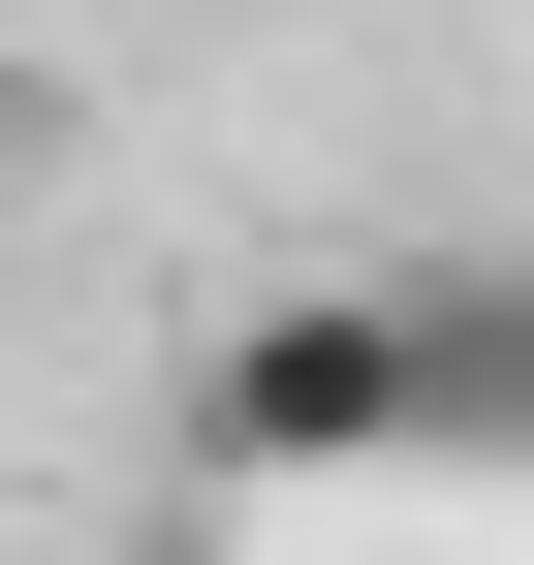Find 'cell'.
Wrapping results in <instances>:
<instances>
[{"label":"cell","instance_id":"1","mask_svg":"<svg viewBox=\"0 0 534 565\" xmlns=\"http://www.w3.org/2000/svg\"><path fill=\"white\" fill-rule=\"evenodd\" d=\"M189 503H346V471H534V252H314L189 345Z\"/></svg>","mask_w":534,"mask_h":565}]
</instances>
